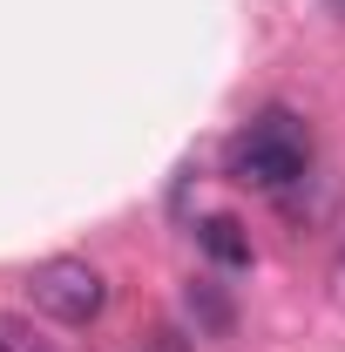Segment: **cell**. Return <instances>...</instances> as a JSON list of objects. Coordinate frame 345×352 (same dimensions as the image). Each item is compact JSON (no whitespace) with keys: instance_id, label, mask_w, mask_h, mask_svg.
Here are the masks:
<instances>
[{"instance_id":"6da1fadb","label":"cell","mask_w":345,"mask_h":352,"mask_svg":"<svg viewBox=\"0 0 345 352\" xmlns=\"http://www.w3.org/2000/svg\"><path fill=\"white\" fill-rule=\"evenodd\" d=\"M304 163H311V135L285 109H264L258 122L237 135V149H230V176L251 183V190H291L304 176Z\"/></svg>"},{"instance_id":"5b68a950","label":"cell","mask_w":345,"mask_h":352,"mask_svg":"<svg viewBox=\"0 0 345 352\" xmlns=\"http://www.w3.org/2000/svg\"><path fill=\"white\" fill-rule=\"evenodd\" d=\"M190 305L210 318V332H230V305L216 298V292H203V285H190Z\"/></svg>"},{"instance_id":"8992f818","label":"cell","mask_w":345,"mask_h":352,"mask_svg":"<svg viewBox=\"0 0 345 352\" xmlns=\"http://www.w3.org/2000/svg\"><path fill=\"white\" fill-rule=\"evenodd\" d=\"M325 285H332V305L345 311V244L332 251V271H325Z\"/></svg>"},{"instance_id":"277c9868","label":"cell","mask_w":345,"mask_h":352,"mask_svg":"<svg viewBox=\"0 0 345 352\" xmlns=\"http://www.w3.org/2000/svg\"><path fill=\"white\" fill-rule=\"evenodd\" d=\"M0 352H41L34 346V325L14 318V311H0Z\"/></svg>"},{"instance_id":"7a4b0ae2","label":"cell","mask_w":345,"mask_h":352,"mask_svg":"<svg viewBox=\"0 0 345 352\" xmlns=\"http://www.w3.org/2000/svg\"><path fill=\"white\" fill-rule=\"evenodd\" d=\"M27 298L54 325H95L102 305H109V285H102V271L88 258H47L27 271Z\"/></svg>"},{"instance_id":"3957f363","label":"cell","mask_w":345,"mask_h":352,"mask_svg":"<svg viewBox=\"0 0 345 352\" xmlns=\"http://www.w3.org/2000/svg\"><path fill=\"white\" fill-rule=\"evenodd\" d=\"M197 244H203L216 264H230V271L251 264V237H244V223H237V217H203V223H197Z\"/></svg>"}]
</instances>
